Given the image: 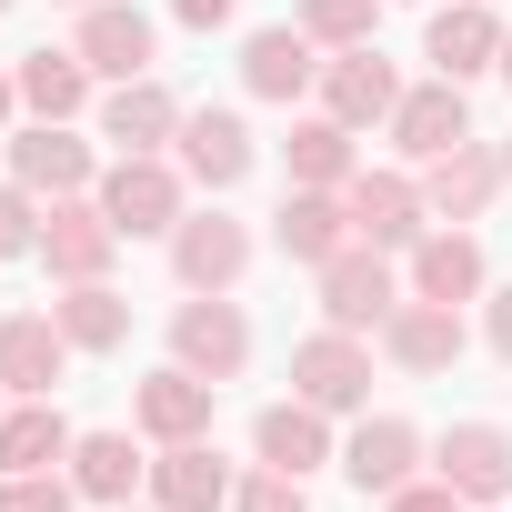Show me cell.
Returning <instances> with one entry per match:
<instances>
[{
  "instance_id": "cell-44",
  "label": "cell",
  "mask_w": 512,
  "mask_h": 512,
  "mask_svg": "<svg viewBox=\"0 0 512 512\" xmlns=\"http://www.w3.org/2000/svg\"><path fill=\"white\" fill-rule=\"evenodd\" d=\"M0 11H11V0H0Z\"/></svg>"
},
{
  "instance_id": "cell-1",
  "label": "cell",
  "mask_w": 512,
  "mask_h": 512,
  "mask_svg": "<svg viewBox=\"0 0 512 512\" xmlns=\"http://www.w3.org/2000/svg\"><path fill=\"white\" fill-rule=\"evenodd\" d=\"M91 191H101V211H111L121 241H161V231H181V211H191V181H181L171 151H121Z\"/></svg>"
},
{
  "instance_id": "cell-19",
  "label": "cell",
  "mask_w": 512,
  "mask_h": 512,
  "mask_svg": "<svg viewBox=\"0 0 512 512\" xmlns=\"http://www.w3.org/2000/svg\"><path fill=\"white\" fill-rule=\"evenodd\" d=\"M472 141V111H462V81H422V91H402V111H392V151L402 161H442V151H462Z\"/></svg>"
},
{
  "instance_id": "cell-11",
  "label": "cell",
  "mask_w": 512,
  "mask_h": 512,
  "mask_svg": "<svg viewBox=\"0 0 512 512\" xmlns=\"http://www.w3.org/2000/svg\"><path fill=\"white\" fill-rule=\"evenodd\" d=\"M342 201H352V231H362L372 251H412V241H422V221H432L422 181H402V171H352V181H342Z\"/></svg>"
},
{
  "instance_id": "cell-8",
  "label": "cell",
  "mask_w": 512,
  "mask_h": 512,
  "mask_svg": "<svg viewBox=\"0 0 512 512\" xmlns=\"http://www.w3.org/2000/svg\"><path fill=\"white\" fill-rule=\"evenodd\" d=\"M312 91H322V111H332V121H352V131H372V121H392V111H402V71H392L372 41L332 51Z\"/></svg>"
},
{
  "instance_id": "cell-43",
  "label": "cell",
  "mask_w": 512,
  "mask_h": 512,
  "mask_svg": "<svg viewBox=\"0 0 512 512\" xmlns=\"http://www.w3.org/2000/svg\"><path fill=\"white\" fill-rule=\"evenodd\" d=\"M0 412H11V392H0Z\"/></svg>"
},
{
  "instance_id": "cell-27",
  "label": "cell",
  "mask_w": 512,
  "mask_h": 512,
  "mask_svg": "<svg viewBox=\"0 0 512 512\" xmlns=\"http://www.w3.org/2000/svg\"><path fill=\"white\" fill-rule=\"evenodd\" d=\"M71 422H61V402H11L0 412V472H51V462H71Z\"/></svg>"
},
{
  "instance_id": "cell-41",
  "label": "cell",
  "mask_w": 512,
  "mask_h": 512,
  "mask_svg": "<svg viewBox=\"0 0 512 512\" xmlns=\"http://www.w3.org/2000/svg\"><path fill=\"white\" fill-rule=\"evenodd\" d=\"M502 181H512V141H502Z\"/></svg>"
},
{
  "instance_id": "cell-2",
  "label": "cell",
  "mask_w": 512,
  "mask_h": 512,
  "mask_svg": "<svg viewBox=\"0 0 512 512\" xmlns=\"http://www.w3.org/2000/svg\"><path fill=\"white\" fill-rule=\"evenodd\" d=\"M111 251H121V231H111L101 191H61L41 211V272L51 282H111Z\"/></svg>"
},
{
  "instance_id": "cell-21",
  "label": "cell",
  "mask_w": 512,
  "mask_h": 512,
  "mask_svg": "<svg viewBox=\"0 0 512 512\" xmlns=\"http://www.w3.org/2000/svg\"><path fill=\"white\" fill-rule=\"evenodd\" d=\"M151 502H161V512H231V462L211 452V432L151 452Z\"/></svg>"
},
{
  "instance_id": "cell-36",
  "label": "cell",
  "mask_w": 512,
  "mask_h": 512,
  "mask_svg": "<svg viewBox=\"0 0 512 512\" xmlns=\"http://www.w3.org/2000/svg\"><path fill=\"white\" fill-rule=\"evenodd\" d=\"M482 332H492V352L512 362V292H492V302H482Z\"/></svg>"
},
{
  "instance_id": "cell-9",
  "label": "cell",
  "mask_w": 512,
  "mask_h": 512,
  "mask_svg": "<svg viewBox=\"0 0 512 512\" xmlns=\"http://www.w3.org/2000/svg\"><path fill=\"white\" fill-rule=\"evenodd\" d=\"M71 51L91 61V81H141L151 51H161V31H151V11H131V0H91L81 31H71Z\"/></svg>"
},
{
  "instance_id": "cell-29",
  "label": "cell",
  "mask_w": 512,
  "mask_h": 512,
  "mask_svg": "<svg viewBox=\"0 0 512 512\" xmlns=\"http://www.w3.org/2000/svg\"><path fill=\"white\" fill-rule=\"evenodd\" d=\"M51 322L71 332V352H121V342H131V302H121L111 282H61Z\"/></svg>"
},
{
  "instance_id": "cell-16",
  "label": "cell",
  "mask_w": 512,
  "mask_h": 512,
  "mask_svg": "<svg viewBox=\"0 0 512 512\" xmlns=\"http://www.w3.org/2000/svg\"><path fill=\"white\" fill-rule=\"evenodd\" d=\"M382 352H392V372L432 382V372H452V362H462V312H452V302H422V292H402V312L382 322Z\"/></svg>"
},
{
  "instance_id": "cell-30",
  "label": "cell",
  "mask_w": 512,
  "mask_h": 512,
  "mask_svg": "<svg viewBox=\"0 0 512 512\" xmlns=\"http://www.w3.org/2000/svg\"><path fill=\"white\" fill-rule=\"evenodd\" d=\"M71 482H81V502H131L151 482V462L131 452V432H81L71 442Z\"/></svg>"
},
{
  "instance_id": "cell-31",
  "label": "cell",
  "mask_w": 512,
  "mask_h": 512,
  "mask_svg": "<svg viewBox=\"0 0 512 512\" xmlns=\"http://www.w3.org/2000/svg\"><path fill=\"white\" fill-rule=\"evenodd\" d=\"M322 51H352V41H372V21H382V0H302L292 11Z\"/></svg>"
},
{
  "instance_id": "cell-7",
  "label": "cell",
  "mask_w": 512,
  "mask_h": 512,
  "mask_svg": "<svg viewBox=\"0 0 512 512\" xmlns=\"http://www.w3.org/2000/svg\"><path fill=\"white\" fill-rule=\"evenodd\" d=\"M432 472H442L472 512H492V502H512V432H502V422H452V432L432 442Z\"/></svg>"
},
{
  "instance_id": "cell-39",
  "label": "cell",
  "mask_w": 512,
  "mask_h": 512,
  "mask_svg": "<svg viewBox=\"0 0 512 512\" xmlns=\"http://www.w3.org/2000/svg\"><path fill=\"white\" fill-rule=\"evenodd\" d=\"M502 81H512V31H502Z\"/></svg>"
},
{
  "instance_id": "cell-32",
  "label": "cell",
  "mask_w": 512,
  "mask_h": 512,
  "mask_svg": "<svg viewBox=\"0 0 512 512\" xmlns=\"http://www.w3.org/2000/svg\"><path fill=\"white\" fill-rule=\"evenodd\" d=\"M81 482L71 472H0V512H71Z\"/></svg>"
},
{
  "instance_id": "cell-10",
  "label": "cell",
  "mask_w": 512,
  "mask_h": 512,
  "mask_svg": "<svg viewBox=\"0 0 512 512\" xmlns=\"http://www.w3.org/2000/svg\"><path fill=\"white\" fill-rule=\"evenodd\" d=\"M171 161H181V181H201V191H231L251 161H262V141H251V121H241V111H181V141H171Z\"/></svg>"
},
{
  "instance_id": "cell-28",
  "label": "cell",
  "mask_w": 512,
  "mask_h": 512,
  "mask_svg": "<svg viewBox=\"0 0 512 512\" xmlns=\"http://www.w3.org/2000/svg\"><path fill=\"white\" fill-rule=\"evenodd\" d=\"M282 161H292V181L302 191H342L362 161H352V121H332V111H312V121H292V141H282Z\"/></svg>"
},
{
  "instance_id": "cell-34",
  "label": "cell",
  "mask_w": 512,
  "mask_h": 512,
  "mask_svg": "<svg viewBox=\"0 0 512 512\" xmlns=\"http://www.w3.org/2000/svg\"><path fill=\"white\" fill-rule=\"evenodd\" d=\"M231 512H312V502H302V472H272L262 462L251 482H231Z\"/></svg>"
},
{
  "instance_id": "cell-40",
  "label": "cell",
  "mask_w": 512,
  "mask_h": 512,
  "mask_svg": "<svg viewBox=\"0 0 512 512\" xmlns=\"http://www.w3.org/2000/svg\"><path fill=\"white\" fill-rule=\"evenodd\" d=\"M111 512H161V502H111Z\"/></svg>"
},
{
  "instance_id": "cell-13",
  "label": "cell",
  "mask_w": 512,
  "mask_h": 512,
  "mask_svg": "<svg viewBox=\"0 0 512 512\" xmlns=\"http://www.w3.org/2000/svg\"><path fill=\"white\" fill-rule=\"evenodd\" d=\"M61 362H71V332L51 312H0V392L11 402H51Z\"/></svg>"
},
{
  "instance_id": "cell-15",
  "label": "cell",
  "mask_w": 512,
  "mask_h": 512,
  "mask_svg": "<svg viewBox=\"0 0 512 512\" xmlns=\"http://www.w3.org/2000/svg\"><path fill=\"white\" fill-rule=\"evenodd\" d=\"M502 191H512V181H502V151H492V141H462V151L422 161V201H432V221H482Z\"/></svg>"
},
{
  "instance_id": "cell-35",
  "label": "cell",
  "mask_w": 512,
  "mask_h": 512,
  "mask_svg": "<svg viewBox=\"0 0 512 512\" xmlns=\"http://www.w3.org/2000/svg\"><path fill=\"white\" fill-rule=\"evenodd\" d=\"M382 512H472V502H462V492L432 472V482H402V492H382Z\"/></svg>"
},
{
  "instance_id": "cell-24",
  "label": "cell",
  "mask_w": 512,
  "mask_h": 512,
  "mask_svg": "<svg viewBox=\"0 0 512 512\" xmlns=\"http://www.w3.org/2000/svg\"><path fill=\"white\" fill-rule=\"evenodd\" d=\"M342 472H352V492H402V482L422 472V432H412L402 412H372V422L342 442Z\"/></svg>"
},
{
  "instance_id": "cell-18",
  "label": "cell",
  "mask_w": 512,
  "mask_h": 512,
  "mask_svg": "<svg viewBox=\"0 0 512 512\" xmlns=\"http://www.w3.org/2000/svg\"><path fill=\"white\" fill-rule=\"evenodd\" d=\"M422 61H432L442 81H482V71H502V21H492V0H452V11H432Z\"/></svg>"
},
{
  "instance_id": "cell-25",
  "label": "cell",
  "mask_w": 512,
  "mask_h": 512,
  "mask_svg": "<svg viewBox=\"0 0 512 512\" xmlns=\"http://www.w3.org/2000/svg\"><path fill=\"white\" fill-rule=\"evenodd\" d=\"M251 452H262L272 472H312V462H332V412L322 402H272L262 422H251Z\"/></svg>"
},
{
  "instance_id": "cell-4",
  "label": "cell",
  "mask_w": 512,
  "mask_h": 512,
  "mask_svg": "<svg viewBox=\"0 0 512 512\" xmlns=\"http://www.w3.org/2000/svg\"><path fill=\"white\" fill-rule=\"evenodd\" d=\"M171 362H191L201 382H241V362H251L241 302H231V292H191V302L171 312Z\"/></svg>"
},
{
  "instance_id": "cell-17",
  "label": "cell",
  "mask_w": 512,
  "mask_h": 512,
  "mask_svg": "<svg viewBox=\"0 0 512 512\" xmlns=\"http://www.w3.org/2000/svg\"><path fill=\"white\" fill-rule=\"evenodd\" d=\"M272 241H282V262H312V272H322L332 251H352L362 231H352V201H342V191H302V181H292L282 211H272Z\"/></svg>"
},
{
  "instance_id": "cell-37",
  "label": "cell",
  "mask_w": 512,
  "mask_h": 512,
  "mask_svg": "<svg viewBox=\"0 0 512 512\" xmlns=\"http://www.w3.org/2000/svg\"><path fill=\"white\" fill-rule=\"evenodd\" d=\"M171 11H181V21H191V31H221V21H231V11H241V0H171Z\"/></svg>"
},
{
  "instance_id": "cell-23",
  "label": "cell",
  "mask_w": 512,
  "mask_h": 512,
  "mask_svg": "<svg viewBox=\"0 0 512 512\" xmlns=\"http://www.w3.org/2000/svg\"><path fill=\"white\" fill-rule=\"evenodd\" d=\"M482 282H492V262H482V241H472L462 221L412 241V292H422V302H452V312H462V302H482Z\"/></svg>"
},
{
  "instance_id": "cell-33",
  "label": "cell",
  "mask_w": 512,
  "mask_h": 512,
  "mask_svg": "<svg viewBox=\"0 0 512 512\" xmlns=\"http://www.w3.org/2000/svg\"><path fill=\"white\" fill-rule=\"evenodd\" d=\"M11 251H41V191L31 181H0V262Z\"/></svg>"
},
{
  "instance_id": "cell-6",
  "label": "cell",
  "mask_w": 512,
  "mask_h": 512,
  "mask_svg": "<svg viewBox=\"0 0 512 512\" xmlns=\"http://www.w3.org/2000/svg\"><path fill=\"white\" fill-rule=\"evenodd\" d=\"M292 392H302V402H322V412H362V402H372V342L322 322V332L292 352Z\"/></svg>"
},
{
  "instance_id": "cell-12",
  "label": "cell",
  "mask_w": 512,
  "mask_h": 512,
  "mask_svg": "<svg viewBox=\"0 0 512 512\" xmlns=\"http://www.w3.org/2000/svg\"><path fill=\"white\" fill-rule=\"evenodd\" d=\"M211 402H221V382H201L191 362H161L131 392V422H141V442H201L211 432Z\"/></svg>"
},
{
  "instance_id": "cell-26",
  "label": "cell",
  "mask_w": 512,
  "mask_h": 512,
  "mask_svg": "<svg viewBox=\"0 0 512 512\" xmlns=\"http://www.w3.org/2000/svg\"><path fill=\"white\" fill-rule=\"evenodd\" d=\"M11 81H21V111L31 121H81L91 111V61L81 51H21Z\"/></svg>"
},
{
  "instance_id": "cell-38",
  "label": "cell",
  "mask_w": 512,
  "mask_h": 512,
  "mask_svg": "<svg viewBox=\"0 0 512 512\" xmlns=\"http://www.w3.org/2000/svg\"><path fill=\"white\" fill-rule=\"evenodd\" d=\"M11 111H21V81H11V71H0V131H11Z\"/></svg>"
},
{
  "instance_id": "cell-22",
  "label": "cell",
  "mask_w": 512,
  "mask_h": 512,
  "mask_svg": "<svg viewBox=\"0 0 512 512\" xmlns=\"http://www.w3.org/2000/svg\"><path fill=\"white\" fill-rule=\"evenodd\" d=\"M101 141H111V151H171V141H181V101L161 91V71L111 81V101H101Z\"/></svg>"
},
{
  "instance_id": "cell-20",
  "label": "cell",
  "mask_w": 512,
  "mask_h": 512,
  "mask_svg": "<svg viewBox=\"0 0 512 512\" xmlns=\"http://www.w3.org/2000/svg\"><path fill=\"white\" fill-rule=\"evenodd\" d=\"M11 181H31V191H91L101 181V161H91V141L71 131V121H31V131H11Z\"/></svg>"
},
{
  "instance_id": "cell-3",
  "label": "cell",
  "mask_w": 512,
  "mask_h": 512,
  "mask_svg": "<svg viewBox=\"0 0 512 512\" xmlns=\"http://www.w3.org/2000/svg\"><path fill=\"white\" fill-rule=\"evenodd\" d=\"M312 282H322V322H332V332H382V322L402 312V282H392V262H382L372 241L332 251Z\"/></svg>"
},
{
  "instance_id": "cell-14",
  "label": "cell",
  "mask_w": 512,
  "mask_h": 512,
  "mask_svg": "<svg viewBox=\"0 0 512 512\" xmlns=\"http://www.w3.org/2000/svg\"><path fill=\"white\" fill-rule=\"evenodd\" d=\"M312 81H322V41H312L302 21H272V31L241 41V91H251V101H302Z\"/></svg>"
},
{
  "instance_id": "cell-42",
  "label": "cell",
  "mask_w": 512,
  "mask_h": 512,
  "mask_svg": "<svg viewBox=\"0 0 512 512\" xmlns=\"http://www.w3.org/2000/svg\"><path fill=\"white\" fill-rule=\"evenodd\" d=\"M61 11H91V0H61Z\"/></svg>"
},
{
  "instance_id": "cell-5",
  "label": "cell",
  "mask_w": 512,
  "mask_h": 512,
  "mask_svg": "<svg viewBox=\"0 0 512 512\" xmlns=\"http://www.w3.org/2000/svg\"><path fill=\"white\" fill-rule=\"evenodd\" d=\"M171 272H181V292H231V282L251 272V221H231L221 201H211V211H181Z\"/></svg>"
}]
</instances>
